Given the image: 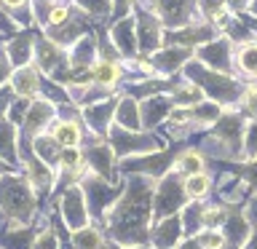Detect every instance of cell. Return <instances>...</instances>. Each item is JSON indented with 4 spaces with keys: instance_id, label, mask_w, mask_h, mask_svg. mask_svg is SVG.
<instances>
[{
    "instance_id": "6da1fadb",
    "label": "cell",
    "mask_w": 257,
    "mask_h": 249,
    "mask_svg": "<svg viewBox=\"0 0 257 249\" xmlns=\"http://www.w3.org/2000/svg\"><path fill=\"white\" fill-rule=\"evenodd\" d=\"M153 193H156V180L142 174H123V193L102 222V228H107V241L115 246L150 244Z\"/></svg>"
},
{
    "instance_id": "7a4b0ae2",
    "label": "cell",
    "mask_w": 257,
    "mask_h": 249,
    "mask_svg": "<svg viewBox=\"0 0 257 249\" xmlns=\"http://www.w3.org/2000/svg\"><path fill=\"white\" fill-rule=\"evenodd\" d=\"M38 193L24 174H0V217L6 225H30Z\"/></svg>"
},
{
    "instance_id": "3957f363",
    "label": "cell",
    "mask_w": 257,
    "mask_h": 249,
    "mask_svg": "<svg viewBox=\"0 0 257 249\" xmlns=\"http://www.w3.org/2000/svg\"><path fill=\"white\" fill-rule=\"evenodd\" d=\"M185 80H193L201 91L206 94V99H212L222 107H236L241 91H244V83H241L238 75H225V72H214L204 67L201 62H188L182 70Z\"/></svg>"
},
{
    "instance_id": "277c9868",
    "label": "cell",
    "mask_w": 257,
    "mask_h": 249,
    "mask_svg": "<svg viewBox=\"0 0 257 249\" xmlns=\"http://www.w3.org/2000/svg\"><path fill=\"white\" fill-rule=\"evenodd\" d=\"M188 201L190 198L185 193V177L172 169V172L164 174L156 182V193H153V222L164 220V217H172V214H180Z\"/></svg>"
},
{
    "instance_id": "5b68a950",
    "label": "cell",
    "mask_w": 257,
    "mask_h": 249,
    "mask_svg": "<svg viewBox=\"0 0 257 249\" xmlns=\"http://www.w3.org/2000/svg\"><path fill=\"white\" fill-rule=\"evenodd\" d=\"M80 188H83V193H86V204H88V212H91V220H96L99 228H102L107 212L120 198V193H123V180L112 182V180H102V177L88 172L83 177V182H80Z\"/></svg>"
},
{
    "instance_id": "8992f818",
    "label": "cell",
    "mask_w": 257,
    "mask_h": 249,
    "mask_svg": "<svg viewBox=\"0 0 257 249\" xmlns=\"http://www.w3.org/2000/svg\"><path fill=\"white\" fill-rule=\"evenodd\" d=\"M107 142L112 145L115 156L123 161V158H134V156H148V153H158L164 150V140L156 134V132H126L112 123L110 134H107Z\"/></svg>"
},
{
    "instance_id": "52a82bcc",
    "label": "cell",
    "mask_w": 257,
    "mask_h": 249,
    "mask_svg": "<svg viewBox=\"0 0 257 249\" xmlns=\"http://www.w3.org/2000/svg\"><path fill=\"white\" fill-rule=\"evenodd\" d=\"M142 6H148L153 14L158 16V22L164 24V30H180L188 24L201 19L198 0H140Z\"/></svg>"
},
{
    "instance_id": "ba28073f",
    "label": "cell",
    "mask_w": 257,
    "mask_h": 249,
    "mask_svg": "<svg viewBox=\"0 0 257 249\" xmlns=\"http://www.w3.org/2000/svg\"><path fill=\"white\" fill-rule=\"evenodd\" d=\"M244 129H246V115L244 112L236 110V107H225L222 115L217 118V123L209 129V134L222 145L230 158H238L241 148H244Z\"/></svg>"
},
{
    "instance_id": "9c48e42d",
    "label": "cell",
    "mask_w": 257,
    "mask_h": 249,
    "mask_svg": "<svg viewBox=\"0 0 257 249\" xmlns=\"http://www.w3.org/2000/svg\"><path fill=\"white\" fill-rule=\"evenodd\" d=\"M134 24H137V43H140V56H153L156 51L164 48V24L158 22V16L150 11L148 6L137 3L134 6Z\"/></svg>"
},
{
    "instance_id": "30bf717a",
    "label": "cell",
    "mask_w": 257,
    "mask_h": 249,
    "mask_svg": "<svg viewBox=\"0 0 257 249\" xmlns=\"http://www.w3.org/2000/svg\"><path fill=\"white\" fill-rule=\"evenodd\" d=\"M233 54H236V43L225 35H217L214 40L198 46L193 51V59L201 62L204 67L214 70V72H225V75H236V62H233Z\"/></svg>"
},
{
    "instance_id": "8fae6325",
    "label": "cell",
    "mask_w": 257,
    "mask_h": 249,
    "mask_svg": "<svg viewBox=\"0 0 257 249\" xmlns=\"http://www.w3.org/2000/svg\"><path fill=\"white\" fill-rule=\"evenodd\" d=\"M174 169V153L172 150H158V153H148V156H134V158H123L118 166L120 174H142L150 180H161L164 174H169Z\"/></svg>"
},
{
    "instance_id": "7c38bea8",
    "label": "cell",
    "mask_w": 257,
    "mask_h": 249,
    "mask_svg": "<svg viewBox=\"0 0 257 249\" xmlns=\"http://www.w3.org/2000/svg\"><path fill=\"white\" fill-rule=\"evenodd\" d=\"M56 212H59V220L67 225V230H80L86 225H91V212H88L86 204V193L80 185H72L56 198Z\"/></svg>"
},
{
    "instance_id": "4fadbf2b",
    "label": "cell",
    "mask_w": 257,
    "mask_h": 249,
    "mask_svg": "<svg viewBox=\"0 0 257 249\" xmlns=\"http://www.w3.org/2000/svg\"><path fill=\"white\" fill-rule=\"evenodd\" d=\"M83 161L88 166V172L102 177V180H112L118 172V156L115 150H112V145L107 140H102V137H94L88 140V145L83 148Z\"/></svg>"
},
{
    "instance_id": "5bb4252c",
    "label": "cell",
    "mask_w": 257,
    "mask_h": 249,
    "mask_svg": "<svg viewBox=\"0 0 257 249\" xmlns=\"http://www.w3.org/2000/svg\"><path fill=\"white\" fill-rule=\"evenodd\" d=\"M220 35V30L214 27L212 22L206 19H198L188 24V27H180V30H169L164 35V46H180V48H190V51H196L198 46L209 43V40H214Z\"/></svg>"
},
{
    "instance_id": "9a60e30c",
    "label": "cell",
    "mask_w": 257,
    "mask_h": 249,
    "mask_svg": "<svg viewBox=\"0 0 257 249\" xmlns=\"http://www.w3.org/2000/svg\"><path fill=\"white\" fill-rule=\"evenodd\" d=\"M56 118H59V107H56L54 102H48L46 96H35V99L30 102L27 118H24V123H22V129H19V132H22V140L30 142L32 137L48 132Z\"/></svg>"
},
{
    "instance_id": "2e32d148",
    "label": "cell",
    "mask_w": 257,
    "mask_h": 249,
    "mask_svg": "<svg viewBox=\"0 0 257 249\" xmlns=\"http://www.w3.org/2000/svg\"><path fill=\"white\" fill-rule=\"evenodd\" d=\"M115 107H118V96H110L104 102H96V104H88V107H80V120L86 123V132L94 134V137H102L107 140L112 123H115Z\"/></svg>"
},
{
    "instance_id": "e0dca14e",
    "label": "cell",
    "mask_w": 257,
    "mask_h": 249,
    "mask_svg": "<svg viewBox=\"0 0 257 249\" xmlns=\"http://www.w3.org/2000/svg\"><path fill=\"white\" fill-rule=\"evenodd\" d=\"M148 62H150V70L156 75L177 78V75H182L185 64L193 62V51L190 48H180V46H164L161 51L148 56Z\"/></svg>"
},
{
    "instance_id": "ac0fdd59",
    "label": "cell",
    "mask_w": 257,
    "mask_h": 249,
    "mask_svg": "<svg viewBox=\"0 0 257 249\" xmlns=\"http://www.w3.org/2000/svg\"><path fill=\"white\" fill-rule=\"evenodd\" d=\"M91 32V19L83 14V11H78L75 6H72V16L67 22L62 24V27H48L43 30V35L48 40H54L56 46H62V48H70L75 40H80L83 35H88Z\"/></svg>"
},
{
    "instance_id": "d6986e66",
    "label": "cell",
    "mask_w": 257,
    "mask_h": 249,
    "mask_svg": "<svg viewBox=\"0 0 257 249\" xmlns=\"http://www.w3.org/2000/svg\"><path fill=\"white\" fill-rule=\"evenodd\" d=\"M110 40L112 46L118 48V54L123 56V62H132L140 56V43H137V24L134 16H126V19H118L110 24Z\"/></svg>"
},
{
    "instance_id": "ffe728a7",
    "label": "cell",
    "mask_w": 257,
    "mask_h": 249,
    "mask_svg": "<svg viewBox=\"0 0 257 249\" xmlns=\"http://www.w3.org/2000/svg\"><path fill=\"white\" fill-rule=\"evenodd\" d=\"M185 238V230H182V217L180 214H172V217H164V220H156L150 228V244L153 249H177Z\"/></svg>"
},
{
    "instance_id": "44dd1931",
    "label": "cell",
    "mask_w": 257,
    "mask_h": 249,
    "mask_svg": "<svg viewBox=\"0 0 257 249\" xmlns=\"http://www.w3.org/2000/svg\"><path fill=\"white\" fill-rule=\"evenodd\" d=\"M220 230L225 233V249H241L252 236V222L246 220V214L238 206H230Z\"/></svg>"
},
{
    "instance_id": "7402d4cb",
    "label": "cell",
    "mask_w": 257,
    "mask_h": 249,
    "mask_svg": "<svg viewBox=\"0 0 257 249\" xmlns=\"http://www.w3.org/2000/svg\"><path fill=\"white\" fill-rule=\"evenodd\" d=\"M172 110H174V102H172V96H169V94H156V96L142 99V102H140L142 129H145V132H153V129L164 126Z\"/></svg>"
},
{
    "instance_id": "603a6c76",
    "label": "cell",
    "mask_w": 257,
    "mask_h": 249,
    "mask_svg": "<svg viewBox=\"0 0 257 249\" xmlns=\"http://www.w3.org/2000/svg\"><path fill=\"white\" fill-rule=\"evenodd\" d=\"M35 40H38V35L32 30H19L8 43H3L8 59H11V64H14V70L35 62Z\"/></svg>"
},
{
    "instance_id": "cb8c5ba5",
    "label": "cell",
    "mask_w": 257,
    "mask_h": 249,
    "mask_svg": "<svg viewBox=\"0 0 257 249\" xmlns=\"http://www.w3.org/2000/svg\"><path fill=\"white\" fill-rule=\"evenodd\" d=\"M11 88L16 91V96H24V99H35L40 96V83H43V72L32 64H24V67H16L11 75Z\"/></svg>"
},
{
    "instance_id": "d4e9b609",
    "label": "cell",
    "mask_w": 257,
    "mask_h": 249,
    "mask_svg": "<svg viewBox=\"0 0 257 249\" xmlns=\"http://www.w3.org/2000/svg\"><path fill=\"white\" fill-rule=\"evenodd\" d=\"M19 126H14L11 120H8L6 115L0 118V158L6 161L8 166L16 172V166L22 164V156H19Z\"/></svg>"
},
{
    "instance_id": "484cf974",
    "label": "cell",
    "mask_w": 257,
    "mask_h": 249,
    "mask_svg": "<svg viewBox=\"0 0 257 249\" xmlns=\"http://www.w3.org/2000/svg\"><path fill=\"white\" fill-rule=\"evenodd\" d=\"M123 62H107V59H96L94 67L88 70L94 83H99L110 91H118V86L123 83Z\"/></svg>"
},
{
    "instance_id": "4316f807",
    "label": "cell",
    "mask_w": 257,
    "mask_h": 249,
    "mask_svg": "<svg viewBox=\"0 0 257 249\" xmlns=\"http://www.w3.org/2000/svg\"><path fill=\"white\" fill-rule=\"evenodd\" d=\"M115 126L126 129V132H142V112H140V99L128 94L118 96L115 107Z\"/></svg>"
},
{
    "instance_id": "83f0119b",
    "label": "cell",
    "mask_w": 257,
    "mask_h": 249,
    "mask_svg": "<svg viewBox=\"0 0 257 249\" xmlns=\"http://www.w3.org/2000/svg\"><path fill=\"white\" fill-rule=\"evenodd\" d=\"M48 132H51V137L62 145V148H80V142H83V137H86L83 120H64V118H56Z\"/></svg>"
},
{
    "instance_id": "f1b7e54d",
    "label": "cell",
    "mask_w": 257,
    "mask_h": 249,
    "mask_svg": "<svg viewBox=\"0 0 257 249\" xmlns=\"http://www.w3.org/2000/svg\"><path fill=\"white\" fill-rule=\"evenodd\" d=\"M233 62H236V75L238 78H257V38L244 40V43L236 46V54H233Z\"/></svg>"
},
{
    "instance_id": "f546056e",
    "label": "cell",
    "mask_w": 257,
    "mask_h": 249,
    "mask_svg": "<svg viewBox=\"0 0 257 249\" xmlns=\"http://www.w3.org/2000/svg\"><path fill=\"white\" fill-rule=\"evenodd\" d=\"M38 230L30 225H8L0 230V249H32Z\"/></svg>"
},
{
    "instance_id": "4dcf8cb0",
    "label": "cell",
    "mask_w": 257,
    "mask_h": 249,
    "mask_svg": "<svg viewBox=\"0 0 257 249\" xmlns=\"http://www.w3.org/2000/svg\"><path fill=\"white\" fill-rule=\"evenodd\" d=\"M30 150L35 153V156L40 161H46L48 166H59V161H62V145L51 137V132H43V134H38V137H32L30 140Z\"/></svg>"
},
{
    "instance_id": "1f68e13d",
    "label": "cell",
    "mask_w": 257,
    "mask_h": 249,
    "mask_svg": "<svg viewBox=\"0 0 257 249\" xmlns=\"http://www.w3.org/2000/svg\"><path fill=\"white\" fill-rule=\"evenodd\" d=\"M204 166H206V161H204V153L198 148H185L174 156V172L182 174V177L204 172Z\"/></svg>"
},
{
    "instance_id": "d6a6232c",
    "label": "cell",
    "mask_w": 257,
    "mask_h": 249,
    "mask_svg": "<svg viewBox=\"0 0 257 249\" xmlns=\"http://www.w3.org/2000/svg\"><path fill=\"white\" fill-rule=\"evenodd\" d=\"M70 238L75 249H104L107 246V238H104L99 225H86L80 230H70Z\"/></svg>"
},
{
    "instance_id": "836d02e7",
    "label": "cell",
    "mask_w": 257,
    "mask_h": 249,
    "mask_svg": "<svg viewBox=\"0 0 257 249\" xmlns=\"http://www.w3.org/2000/svg\"><path fill=\"white\" fill-rule=\"evenodd\" d=\"M169 96H172V102L177 104V107H193V104H198V102L206 99V94L201 91L193 80H185V78H180V83L172 88V94H169Z\"/></svg>"
},
{
    "instance_id": "e575fe53",
    "label": "cell",
    "mask_w": 257,
    "mask_h": 249,
    "mask_svg": "<svg viewBox=\"0 0 257 249\" xmlns=\"http://www.w3.org/2000/svg\"><path fill=\"white\" fill-rule=\"evenodd\" d=\"M204 209H206V206L198 204V201H190V204H185V209L180 212L185 238H193V236H198V233L204 230Z\"/></svg>"
},
{
    "instance_id": "d590c367",
    "label": "cell",
    "mask_w": 257,
    "mask_h": 249,
    "mask_svg": "<svg viewBox=\"0 0 257 249\" xmlns=\"http://www.w3.org/2000/svg\"><path fill=\"white\" fill-rule=\"evenodd\" d=\"M78 11H83L91 22H110L112 19V0H72Z\"/></svg>"
},
{
    "instance_id": "8d00e7d4",
    "label": "cell",
    "mask_w": 257,
    "mask_h": 249,
    "mask_svg": "<svg viewBox=\"0 0 257 249\" xmlns=\"http://www.w3.org/2000/svg\"><path fill=\"white\" fill-rule=\"evenodd\" d=\"M209 190H212V174L198 172V174L185 177V193H188V198H190V201L206 198V196H209Z\"/></svg>"
},
{
    "instance_id": "74e56055",
    "label": "cell",
    "mask_w": 257,
    "mask_h": 249,
    "mask_svg": "<svg viewBox=\"0 0 257 249\" xmlns=\"http://www.w3.org/2000/svg\"><path fill=\"white\" fill-rule=\"evenodd\" d=\"M238 104H241V112L249 118V120H257V78L246 80L244 83V91L238 96Z\"/></svg>"
},
{
    "instance_id": "f35d334b",
    "label": "cell",
    "mask_w": 257,
    "mask_h": 249,
    "mask_svg": "<svg viewBox=\"0 0 257 249\" xmlns=\"http://www.w3.org/2000/svg\"><path fill=\"white\" fill-rule=\"evenodd\" d=\"M241 156L246 161H257V120H246L244 129V148H241Z\"/></svg>"
},
{
    "instance_id": "ab89813d",
    "label": "cell",
    "mask_w": 257,
    "mask_h": 249,
    "mask_svg": "<svg viewBox=\"0 0 257 249\" xmlns=\"http://www.w3.org/2000/svg\"><path fill=\"white\" fill-rule=\"evenodd\" d=\"M72 16V6L70 3H59V0H56V3L51 6V11H48V16H46V27L43 30H48V27H62L64 22H67Z\"/></svg>"
},
{
    "instance_id": "60d3db41",
    "label": "cell",
    "mask_w": 257,
    "mask_h": 249,
    "mask_svg": "<svg viewBox=\"0 0 257 249\" xmlns=\"http://www.w3.org/2000/svg\"><path fill=\"white\" fill-rule=\"evenodd\" d=\"M196 238L201 249H225V233L220 228H204Z\"/></svg>"
},
{
    "instance_id": "b9f144b4",
    "label": "cell",
    "mask_w": 257,
    "mask_h": 249,
    "mask_svg": "<svg viewBox=\"0 0 257 249\" xmlns=\"http://www.w3.org/2000/svg\"><path fill=\"white\" fill-rule=\"evenodd\" d=\"M32 249H59V233H56V228L51 222L43 225V228L38 230L35 246H32Z\"/></svg>"
},
{
    "instance_id": "7bdbcfd3",
    "label": "cell",
    "mask_w": 257,
    "mask_h": 249,
    "mask_svg": "<svg viewBox=\"0 0 257 249\" xmlns=\"http://www.w3.org/2000/svg\"><path fill=\"white\" fill-rule=\"evenodd\" d=\"M30 102H32V99H24V96H16V99L11 102V107H8V112H6V118L11 120L14 126H19V129H22L24 118H27V110H30Z\"/></svg>"
},
{
    "instance_id": "ee69618b",
    "label": "cell",
    "mask_w": 257,
    "mask_h": 249,
    "mask_svg": "<svg viewBox=\"0 0 257 249\" xmlns=\"http://www.w3.org/2000/svg\"><path fill=\"white\" fill-rule=\"evenodd\" d=\"M80 166H86L83 148H64L62 150V161H59L56 169H80Z\"/></svg>"
},
{
    "instance_id": "f6af8a7d",
    "label": "cell",
    "mask_w": 257,
    "mask_h": 249,
    "mask_svg": "<svg viewBox=\"0 0 257 249\" xmlns=\"http://www.w3.org/2000/svg\"><path fill=\"white\" fill-rule=\"evenodd\" d=\"M236 174L246 182V188H252V193L257 196V161H249V164H241V169H236Z\"/></svg>"
},
{
    "instance_id": "bcb514c9",
    "label": "cell",
    "mask_w": 257,
    "mask_h": 249,
    "mask_svg": "<svg viewBox=\"0 0 257 249\" xmlns=\"http://www.w3.org/2000/svg\"><path fill=\"white\" fill-rule=\"evenodd\" d=\"M137 3H140V0H112V22L132 16V11H134Z\"/></svg>"
},
{
    "instance_id": "7dc6e473",
    "label": "cell",
    "mask_w": 257,
    "mask_h": 249,
    "mask_svg": "<svg viewBox=\"0 0 257 249\" xmlns=\"http://www.w3.org/2000/svg\"><path fill=\"white\" fill-rule=\"evenodd\" d=\"M19 30H22V27H19V22H16L3 6H0V35H16Z\"/></svg>"
},
{
    "instance_id": "c3c4849f",
    "label": "cell",
    "mask_w": 257,
    "mask_h": 249,
    "mask_svg": "<svg viewBox=\"0 0 257 249\" xmlns=\"http://www.w3.org/2000/svg\"><path fill=\"white\" fill-rule=\"evenodd\" d=\"M11 75H14V64H11V59H8V54H6V46L0 43V88L8 86Z\"/></svg>"
},
{
    "instance_id": "681fc988",
    "label": "cell",
    "mask_w": 257,
    "mask_h": 249,
    "mask_svg": "<svg viewBox=\"0 0 257 249\" xmlns=\"http://www.w3.org/2000/svg\"><path fill=\"white\" fill-rule=\"evenodd\" d=\"M0 6H3L6 11L16 19V14H19V11H30V8H32V0H0Z\"/></svg>"
},
{
    "instance_id": "f907efd6",
    "label": "cell",
    "mask_w": 257,
    "mask_h": 249,
    "mask_svg": "<svg viewBox=\"0 0 257 249\" xmlns=\"http://www.w3.org/2000/svg\"><path fill=\"white\" fill-rule=\"evenodd\" d=\"M14 99H16V91L11 88V83L0 88V118H3L6 112H8V107H11V102H14Z\"/></svg>"
},
{
    "instance_id": "816d5d0a",
    "label": "cell",
    "mask_w": 257,
    "mask_h": 249,
    "mask_svg": "<svg viewBox=\"0 0 257 249\" xmlns=\"http://www.w3.org/2000/svg\"><path fill=\"white\" fill-rule=\"evenodd\" d=\"M177 249H201V244H198V238L193 236V238H182V244Z\"/></svg>"
},
{
    "instance_id": "f5cc1de1",
    "label": "cell",
    "mask_w": 257,
    "mask_h": 249,
    "mask_svg": "<svg viewBox=\"0 0 257 249\" xmlns=\"http://www.w3.org/2000/svg\"><path fill=\"white\" fill-rule=\"evenodd\" d=\"M244 14L249 16V19H257V0H252V3L246 6V11H244Z\"/></svg>"
},
{
    "instance_id": "db71d44e",
    "label": "cell",
    "mask_w": 257,
    "mask_h": 249,
    "mask_svg": "<svg viewBox=\"0 0 257 249\" xmlns=\"http://www.w3.org/2000/svg\"><path fill=\"white\" fill-rule=\"evenodd\" d=\"M241 249H257V230H252V236H249V241Z\"/></svg>"
},
{
    "instance_id": "11a10c76",
    "label": "cell",
    "mask_w": 257,
    "mask_h": 249,
    "mask_svg": "<svg viewBox=\"0 0 257 249\" xmlns=\"http://www.w3.org/2000/svg\"><path fill=\"white\" fill-rule=\"evenodd\" d=\"M8 172H14V169H11V166H8V164H6V161H3V158H0V174H8Z\"/></svg>"
},
{
    "instance_id": "9f6ffc18",
    "label": "cell",
    "mask_w": 257,
    "mask_h": 249,
    "mask_svg": "<svg viewBox=\"0 0 257 249\" xmlns=\"http://www.w3.org/2000/svg\"><path fill=\"white\" fill-rule=\"evenodd\" d=\"M112 249H153V246L148 244V246H112Z\"/></svg>"
},
{
    "instance_id": "6f0895ef",
    "label": "cell",
    "mask_w": 257,
    "mask_h": 249,
    "mask_svg": "<svg viewBox=\"0 0 257 249\" xmlns=\"http://www.w3.org/2000/svg\"><path fill=\"white\" fill-rule=\"evenodd\" d=\"M46 3H56V0H46Z\"/></svg>"
},
{
    "instance_id": "680465c9",
    "label": "cell",
    "mask_w": 257,
    "mask_h": 249,
    "mask_svg": "<svg viewBox=\"0 0 257 249\" xmlns=\"http://www.w3.org/2000/svg\"><path fill=\"white\" fill-rule=\"evenodd\" d=\"M104 249H112V246H104Z\"/></svg>"
},
{
    "instance_id": "91938a15",
    "label": "cell",
    "mask_w": 257,
    "mask_h": 249,
    "mask_svg": "<svg viewBox=\"0 0 257 249\" xmlns=\"http://www.w3.org/2000/svg\"><path fill=\"white\" fill-rule=\"evenodd\" d=\"M0 43H3V40H0Z\"/></svg>"
}]
</instances>
